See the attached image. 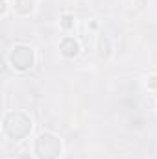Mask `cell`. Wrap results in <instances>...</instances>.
Segmentation results:
<instances>
[{
    "label": "cell",
    "instance_id": "6da1fadb",
    "mask_svg": "<svg viewBox=\"0 0 157 159\" xmlns=\"http://www.w3.org/2000/svg\"><path fill=\"white\" fill-rule=\"evenodd\" d=\"M4 131L15 141L24 139L32 131V119L24 111H11L4 119Z\"/></svg>",
    "mask_w": 157,
    "mask_h": 159
},
{
    "label": "cell",
    "instance_id": "7a4b0ae2",
    "mask_svg": "<svg viewBox=\"0 0 157 159\" xmlns=\"http://www.w3.org/2000/svg\"><path fill=\"white\" fill-rule=\"evenodd\" d=\"M7 61L11 63V67L15 70H30L35 63V54H34V48L28 46V44H15L9 54H7Z\"/></svg>",
    "mask_w": 157,
    "mask_h": 159
},
{
    "label": "cell",
    "instance_id": "3957f363",
    "mask_svg": "<svg viewBox=\"0 0 157 159\" xmlns=\"http://www.w3.org/2000/svg\"><path fill=\"white\" fill-rule=\"evenodd\" d=\"M34 152L37 159H57L61 154V141L52 133H41L35 141Z\"/></svg>",
    "mask_w": 157,
    "mask_h": 159
},
{
    "label": "cell",
    "instance_id": "277c9868",
    "mask_svg": "<svg viewBox=\"0 0 157 159\" xmlns=\"http://www.w3.org/2000/svg\"><path fill=\"white\" fill-rule=\"evenodd\" d=\"M59 50H61V54L65 57H74L79 52V44L74 37H65L61 41V44H59Z\"/></svg>",
    "mask_w": 157,
    "mask_h": 159
},
{
    "label": "cell",
    "instance_id": "5b68a950",
    "mask_svg": "<svg viewBox=\"0 0 157 159\" xmlns=\"http://www.w3.org/2000/svg\"><path fill=\"white\" fill-rule=\"evenodd\" d=\"M34 6H35L34 0H13V9L19 15H30L34 11Z\"/></svg>",
    "mask_w": 157,
    "mask_h": 159
},
{
    "label": "cell",
    "instance_id": "8992f818",
    "mask_svg": "<svg viewBox=\"0 0 157 159\" xmlns=\"http://www.w3.org/2000/svg\"><path fill=\"white\" fill-rule=\"evenodd\" d=\"M61 26L65 30H70L74 26V17L72 15H63V20H61Z\"/></svg>",
    "mask_w": 157,
    "mask_h": 159
},
{
    "label": "cell",
    "instance_id": "52a82bcc",
    "mask_svg": "<svg viewBox=\"0 0 157 159\" xmlns=\"http://www.w3.org/2000/svg\"><path fill=\"white\" fill-rule=\"evenodd\" d=\"M148 87H152V89L157 87V76H152V78L148 80Z\"/></svg>",
    "mask_w": 157,
    "mask_h": 159
}]
</instances>
